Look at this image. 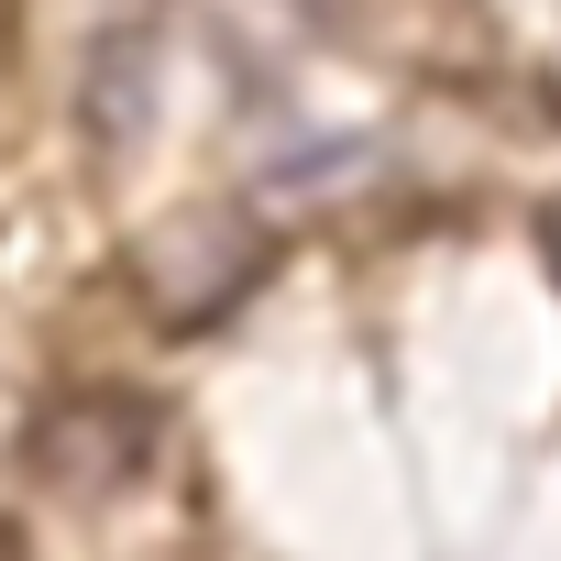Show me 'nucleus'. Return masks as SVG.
Instances as JSON below:
<instances>
[{"instance_id":"5","label":"nucleus","mask_w":561,"mask_h":561,"mask_svg":"<svg viewBox=\"0 0 561 561\" xmlns=\"http://www.w3.org/2000/svg\"><path fill=\"white\" fill-rule=\"evenodd\" d=\"M0 56H12V0H0Z\"/></svg>"},{"instance_id":"1","label":"nucleus","mask_w":561,"mask_h":561,"mask_svg":"<svg viewBox=\"0 0 561 561\" xmlns=\"http://www.w3.org/2000/svg\"><path fill=\"white\" fill-rule=\"evenodd\" d=\"M154 451H165V408L133 397V386H67V397H45L34 430H23V462H34L56 495H122Z\"/></svg>"},{"instance_id":"4","label":"nucleus","mask_w":561,"mask_h":561,"mask_svg":"<svg viewBox=\"0 0 561 561\" xmlns=\"http://www.w3.org/2000/svg\"><path fill=\"white\" fill-rule=\"evenodd\" d=\"M0 561H34V550H23V528H0Z\"/></svg>"},{"instance_id":"3","label":"nucleus","mask_w":561,"mask_h":561,"mask_svg":"<svg viewBox=\"0 0 561 561\" xmlns=\"http://www.w3.org/2000/svg\"><path fill=\"white\" fill-rule=\"evenodd\" d=\"M539 242H550V275H561V198L539 209Z\"/></svg>"},{"instance_id":"2","label":"nucleus","mask_w":561,"mask_h":561,"mask_svg":"<svg viewBox=\"0 0 561 561\" xmlns=\"http://www.w3.org/2000/svg\"><path fill=\"white\" fill-rule=\"evenodd\" d=\"M78 122H89V144H100V154H133V144L154 133V34L111 23V34L89 45V89H78Z\"/></svg>"}]
</instances>
